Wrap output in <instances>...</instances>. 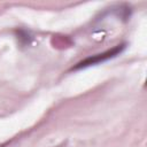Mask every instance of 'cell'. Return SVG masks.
<instances>
[{
	"mask_svg": "<svg viewBox=\"0 0 147 147\" xmlns=\"http://www.w3.org/2000/svg\"><path fill=\"white\" fill-rule=\"evenodd\" d=\"M121 49H122V47H116V48H114V49H111V51H108L107 53H103V54H100V55H98V56H95V57H90V59H87V60H85L84 62H82V63H79V65H77V68L78 67H85V65H90V64H92V63H95V62H99V61H103V60H107V59H109V57H111V56H114V55H116V54H118L119 52H121Z\"/></svg>",
	"mask_w": 147,
	"mask_h": 147,
	"instance_id": "1",
	"label": "cell"
}]
</instances>
